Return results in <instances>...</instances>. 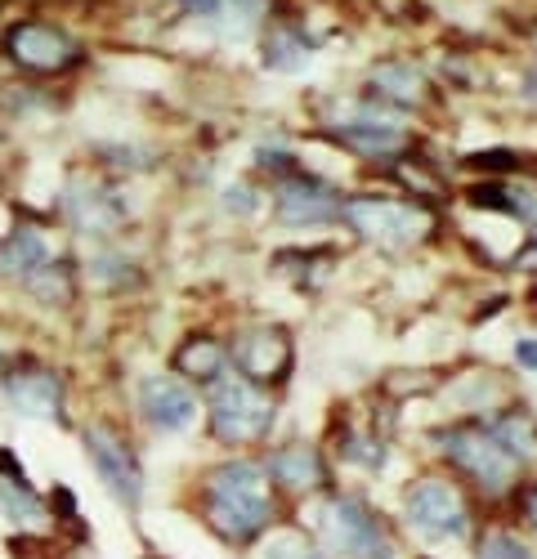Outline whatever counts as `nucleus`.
I'll return each instance as SVG.
<instances>
[{"label": "nucleus", "instance_id": "473e14b6", "mask_svg": "<svg viewBox=\"0 0 537 559\" xmlns=\"http://www.w3.org/2000/svg\"><path fill=\"white\" fill-rule=\"evenodd\" d=\"M506 520H511L524 537L537 542V471L524 475V484L515 488V497H511V506H506Z\"/></svg>", "mask_w": 537, "mask_h": 559}, {"label": "nucleus", "instance_id": "20e7f679", "mask_svg": "<svg viewBox=\"0 0 537 559\" xmlns=\"http://www.w3.org/2000/svg\"><path fill=\"white\" fill-rule=\"evenodd\" d=\"M443 206L421 202L390 189V183H358L345 193V211H341V233H349V242H358L372 255L385 260H413L421 251H430L443 238Z\"/></svg>", "mask_w": 537, "mask_h": 559}, {"label": "nucleus", "instance_id": "c9c22d12", "mask_svg": "<svg viewBox=\"0 0 537 559\" xmlns=\"http://www.w3.org/2000/svg\"><path fill=\"white\" fill-rule=\"evenodd\" d=\"M528 305H537V277H528Z\"/></svg>", "mask_w": 537, "mask_h": 559}, {"label": "nucleus", "instance_id": "2f4dec72", "mask_svg": "<svg viewBox=\"0 0 537 559\" xmlns=\"http://www.w3.org/2000/svg\"><path fill=\"white\" fill-rule=\"evenodd\" d=\"M251 559H336L319 537H313L300 520H291V524H283L278 533H268L260 546H255V555Z\"/></svg>", "mask_w": 537, "mask_h": 559}, {"label": "nucleus", "instance_id": "39448f33", "mask_svg": "<svg viewBox=\"0 0 537 559\" xmlns=\"http://www.w3.org/2000/svg\"><path fill=\"white\" fill-rule=\"evenodd\" d=\"M336 559H413V542L398 528L394 510L372 497V488L336 484L323 501L296 515Z\"/></svg>", "mask_w": 537, "mask_h": 559}, {"label": "nucleus", "instance_id": "f257e3e1", "mask_svg": "<svg viewBox=\"0 0 537 559\" xmlns=\"http://www.w3.org/2000/svg\"><path fill=\"white\" fill-rule=\"evenodd\" d=\"M189 515L224 550L255 555V546L296 520V510L268 479L260 452H219L189 479Z\"/></svg>", "mask_w": 537, "mask_h": 559}, {"label": "nucleus", "instance_id": "f704fd0d", "mask_svg": "<svg viewBox=\"0 0 537 559\" xmlns=\"http://www.w3.org/2000/svg\"><path fill=\"white\" fill-rule=\"evenodd\" d=\"M140 559H175V555H166V550H144Z\"/></svg>", "mask_w": 537, "mask_h": 559}, {"label": "nucleus", "instance_id": "cd10ccee", "mask_svg": "<svg viewBox=\"0 0 537 559\" xmlns=\"http://www.w3.org/2000/svg\"><path fill=\"white\" fill-rule=\"evenodd\" d=\"M63 112V99L55 85H40V81H10L0 85V117L14 121V126H27V121H50Z\"/></svg>", "mask_w": 537, "mask_h": 559}, {"label": "nucleus", "instance_id": "4be33fe9", "mask_svg": "<svg viewBox=\"0 0 537 559\" xmlns=\"http://www.w3.org/2000/svg\"><path fill=\"white\" fill-rule=\"evenodd\" d=\"M166 148L148 134H99L85 144V166H95L99 175L117 183H134L144 175H157L166 166Z\"/></svg>", "mask_w": 537, "mask_h": 559}, {"label": "nucleus", "instance_id": "f8f14e48", "mask_svg": "<svg viewBox=\"0 0 537 559\" xmlns=\"http://www.w3.org/2000/svg\"><path fill=\"white\" fill-rule=\"evenodd\" d=\"M130 426L148 439H193L202 435V394L166 367L144 371L130 385Z\"/></svg>", "mask_w": 537, "mask_h": 559}, {"label": "nucleus", "instance_id": "a211bd4d", "mask_svg": "<svg viewBox=\"0 0 537 559\" xmlns=\"http://www.w3.org/2000/svg\"><path fill=\"white\" fill-rule=\"evenodd\" d=\"M59 251H68L59 242V224L50 211H19L5 228H0V292L19 296L32 277L50 264Z\"/></svg>", "mask_w": 537, "mask_h": 559}, {"label": "nucleus", "instance_id": "bb28decb", "mask_svg": "<svg viewBox=\"0 0 537 559\" xmlns=\"http://www.w3.org/2000/svg\"><path fill=\"white\" fill-rule=\"evenodd\" d=\"M484 426L502 439V448L524 465L528 475L537 471V412H533V403H528V399H520V394H515L502 412H492Z\"/></svg>", "mask_w": 537, "mask_h": 559}, {"label": "nucleus", "instance_id": "a878e982", "mask_svg": "<svg viewBox=\"0 0 537 559\" xmlns=\"http://www.w3.org/2000/svg\"><path fill=\"white\" fill-rule=\"evenodd\" d=\"M19 300H27L36 313H50V318H68V313H76V305L85 300L76 247L59 251L50 264H45V269L32 277V283L19 292Z\"/></svg>", "mask_w": 537, "mask_h": 559}, {"label": "nucleus", "instance_id": "423d86ee", "mask_svg": "<svg viewBox=\"0 0 537 559\" xmlns=\"http://www.w3.org/2000/svg\"><path fill=\"white\" fill-rule=\"evenodd\" d=\"M55 215L59 233L72 238L76 247H95V242H121L134 233V193L130 183H117L99 175L95 166H68L55 183V198L45 206Z\"/></svg>", "mask_w": 537, "mask_h": 559}, {"label": "nucleus", "instance_id": "e433bc0d", "mask_svg": "<svg viewBox=\"0 0 537 559\" xmlns=\"http://www.w3.org/2000/svg\"><path fill=\"white\" fill-rule=\"evenodd\" d=\"M0 189H5V170H0Z\"/></svg>", "mask_w": 537, "mask_h": 559}, {"label": "nucleus", "instance_id": "6ab92c4d", "mask_svg": "<svg viewBox=\"0 0 537 559\" xmlns=\"http://www.w3.org/2000/svg\"><path fill=\"white\" fill-rule=\"evenodd\" d=\"M81 283L85 296H99V300H134L140 292H148V264L140 260L126 238L121 242H95V247H81Z\"/></svg>", "mask_w": 537, "mask_h": 559}, {"label": "nucleus", "instance_id": "c85d7f7f", "mask_svg": "<svg viewBox=\"0 0 537 559\" xmlns=\"http://www.w3.org/2000/svg\"><path fill=\"white\" fill-rule=\"evenodd\" d=\"M215 215L229 219V224H255L260 215H268V183L255 179L251 170L224 179L219 193H215Z\"/></svg>", "mask_w": 537, "mask_h": 559}, {"label": "nucleus", "instance_id": "aec40b11", "mask_svg": "<svg viewBox=\"0 0 537 559\" xmlns=\"http://www.w3.org/2000/svg\"><path fill=\"white\" fill-rule=\"evenodd\" d=\"M434 399L448 403V416L488 421L492 412H502L515 399V385H511L506 371H498L492 362H466V367H448L443 371Z\"/></svg>", "mask_w": 537, "mask_h": 559}, {"label": "nucleus", "instance_id": "7c9ffc66", "mask_svg": "<svg viewBox=\"0 0 537 559\" xmlns=\"http://www.w3.org/2000/svg\"><path fill=\"white\" fill-rule=\"evenodd\" d=\"M296 170H305V153H300L296 139H287V134H260L251 144V175L255 179L274 183V179H287Z\"/></svg>", "mask_w": 537, "mask_h": 559}, {"label": "nucleus", "instance_id": "4468645a", "mask_svg": "<svg viewBox=\"0 0 537 559\" xmlns=\"http://www.w3.org/2000/svg\"><path fill=\"white\" fill-rule=\"evenodd\" d=\"M345 183L323 170H296L287 179L268 183V224L283 233H332L341 228Z\"/></svg>", "mask_w": 537, "mask_h": 559}, {"label": "nucleus", "instance_id": "ddd939ff", "mask_svg": "<svg viewBox=\"0 0 537 559\" xmlns=\"http://www.w3.org/2000/svg\"><path fill=\"white\" fill-rule=\"evenodd\" d=\"M268 479H274V488L283 492V501L296 510H309L313 501H323L336 484H341V471L336 461L327 452L323 439H305V435H278L274 443H268L260 452Z\"/></svg>", "mask_w": 537, "mask_h": 559}, {"label": "nucleus", "instance_id": "9d476101", "mask_svg": "<svg viewBox=\"0 0 537 559\" xmlns=\"http://www.w3.org/2000/svg\"><path fill=\"white\" fill-rule=\"evenodd\" d=\"M0 59L14 68V76L40 81V85H63L90 68L85 40L72 27L55 19H36V14L5 23V32H0Z\"/></svg>", "mask_w": 537, "mask_h": 559}, {"label": "nucleus", "instance_id": "9b49d317", "mask_svg": "<svg viewBox=\"0 0 537 559\" xmlns=\"http://www.w3.org/2000/svg\"><path fill=\"white\" fill-rule=\"evenodd\" d=\"M0 407L14 421L76 430L72 421V377L45 354H14L0 371Z\"/></svg>", "mask_w": 537, "mask_h": 559}, {"label": "nucleus", "instance_id": "412c9836", "mask_svg": "<svg viewBox=\"0 0 537 559\" xmlns=\"http://www.w3.org/2000/svg\"><path fill=\"white\" fill-rule=\"evenodd\" d=\"M0 520L14 537H50L59 533L55 528V515H50V497L45 488L32 484V475L23 471V461L0 448Z\"/></svg>", "mask_w": 537, "mask_h": 559}, {"label": "nucleus", "instance_id": "1a4fd4ad", "mask_svg": "<svg viewBox=\"0 0 537 559\" xmlns=\"http://www.w3.org/2000/svg\"><path fill=\"white\" fill-rule=\"evenodd\" d=\"M313 139H319V144L341 148L349 162L372 166V170H381V175L421 148V134H417L413 121H403V117L377 108V104L363 99V95L336 104L319 126H313Z\"/></svg>", "mask_w": 537, "mask_h": 559}, {"label": "nucleus", "instance_id": "393cba45", "mask_svg": "<svg viewBox=\"0 0 537 559\" xmlns=\"http://www.w3.org/2000/svg\"><path fill=\"white\" fill-rule=\"evenodd\" d=\"M260 68L274 72V76H305L313 68V59H319L323 40L313 36L305 23L296 19H268V27L260 32Z\"/></svg>", "mask_w": 537, "mask_h": 559}, {"label": "nucleus", "instance_id": "2eb2a0df", "mask_svg": "<svg viewBox=\"0 0 537 559\" xmlns=\"http://www.w3.org/2000/svg\"><path fill=\"white\" fill-rule=\"evenodd\" d=\"M327 452L341 471V484H358V488H372L381 479H390L394 471V421H377V412H341L336 426L327 430Z\"/></svg>", "mask_w": 537, "mask_h": 559}, {"label": "nucleus", "instance_id": "7ed1b4c3", "mask_svg": "<svg viewBox=\"0 0 537 559\" xmlns=\"http://www.w3.org/2000/svg\"><path fill=\"white\" fill-rule=\"evenodd\" d=\"M394 520L408 533L417 550H470L479 537L488 510L470 497L462 479H453L439 465L421 461L417 471H408L394 488Z\"/></svg>", "mask_w": 537, "mask_h": 559}, {"label": "nucleus", "instance_id": "dca6fc26", "mask_svg": "<svg viewBox=\"0 0 537 559\" xmlns=\"http://www.w3.org/2000/svg\"><path fill=\"white\" fill-rule=\"evenodd\" d=\"M229 367L238 377L283 394L296 377V336L278 318H242L229 328Z\"/></svg>", "mask_w": 537, "mask_h": 559}, {"label": "nucleus", "instance_id": "72a5a7b5", "mask_svg": "<svg viewBox=\"0 0 537 559\" xmlns=\"http://www.w3.org/2000/svg\"><path fill=\"white\" fill-rule=\"evenodd\" d=\"M511 362H515V371H524V377H537V336H520L511 345Z\"/></svg>", "mask_w": 537, "mask_h": 559}, {"label": "nucleus", "instance_id": "c756f323", "mask_svg": "<svg viewBox=\"0 0 537 559\" xmlns=\"http://www.w3.org/2000/svg\"><path fill=\"white\" fill-rule=\"evenodd\" d=\"M466 559H537V542L524 537L506 515H488Z\"/></svg>", "mask_w": 537, "mask_h": 559}, {"label": "nucleus", "instance_id": "0eeeda50", "mask_svg": "<svg viewBox=\"0 0 537 559\" xmlns=\"http://www.w3.org/2000/svg\"><path fill=\"white\" fill-rule=\"evenodd\" d=\"M76 443L85 456V471L95 475V484L104 488V497L121 510V515L140 520L153 497V479H148V461L140 448L134 426H126L121 416H85L76 421Z\"/></svg>", "mask_w": 537, "mask_h": 559}, {"label": "nucleus", "instance_id": "f03ea898", "mask_svg": "<svg viewBox=\"0 0 537 559\" xmlns=\"http://www.w3.org/2000/svg\"><path fill=\"white\" fill-rule=\"evenodd\" d=\"M421 452L430 465L448 471L470 488V497L488 510V515H506V506L515 488L524 484V465L502 448V439L492 435L484 421L470 416H439L421 430Z\"/></svg>", "mask_w": 537, "mask_h": 559}, {"label": "nucleus", "instance_id": "f3484780", "mask_svg": "<svg viewBox=\"0 0 537 559\" xmlns=\"http://www.w3.org/2000/svg\"><path fill=\"white\" fill-rule=\"evenodd\" d=\"M358 95L372 99L385 112H394V117H403V121H417V117L439 108V81H434V72L426 63L390 55V59H377L363 72V81H358Z\"/></svg>", "mask_w": 537, "mask_h": 559}, {"label": "nucleus", "instance_id": "5701e85b", "mask_svg": "<svg viewBox=\"0 0 537 559\" xmlns=\"http://www.w3.org/2000/svg\"><path fill=\"white\" fill-rule=\"evenodd\" d=\"M166 371H175L179 381H189L198 394L211 390L219 377H229V332H215V328H189L170 345Z\"/></svg>", "mask_w": 537, "mask_h": 559}, {"label": "nucleus", "instance_id": "b1692460", "mask_svg": "<svg viewBox=\"0 0 537 559\" xmlns=\"http://www.w3.org/2000/svg\"><path fill=\"white\" fill-rule=\"evenodd\" d=\"M268 273L283 277L300 296H319L341 277V247L332 242H287L268 255Z\"/></svg>", "mask_w": 537, "mask_h": 559}, {"label": "nucleus", "instance_id": "6e6552de", "mask_svg": "<svg viewBox=\"0 0 537 559\" xmlns=\"http://www.w3.org/2000/svg\"><path fill=\"white\" fill-rule=\"evenodd\" d=\"M283 426V394L264 390L238 371L202 390V439L215 452H264Z\"/></svg>", "mask_w": 537, "mask_h": 559}]
</instances>
